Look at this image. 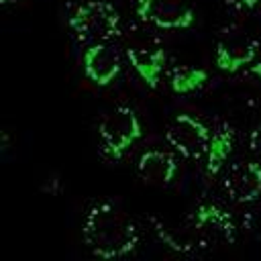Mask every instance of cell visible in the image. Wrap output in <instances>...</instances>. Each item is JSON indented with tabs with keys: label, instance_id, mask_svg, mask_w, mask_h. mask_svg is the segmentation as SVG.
Wrapping results in <instances>:
<instances>
[{
	"label": "cell",
	"instance_id": "7",
	"mask_svg": "<svg viewBox=\"0 0 261 261\" xmlns=\"http://www.w3.org/2000/svg\"><path fill=\"white\" fill-rule=\"evenodd\" d=\"M82 67H84V75L94 86L106 88L120 75L122 57L112 41L94 43V45L86 47V51L82 55Z\"/></svg>",
	"mask_w": 261,
	"mask_h": 261
},
{
	"label": "cell",
	"instance_id": "16",
	"mask_svg": "<svg viewBox=\"0 0 261 261\" xmlns=\"http://www.w3.org/2000/svg\"><path fill=\"white\" fill-rule=\"evenodd\" d=\"M249 75H253L261 84V61H255V63L249 65Z\"/></svg>",
	"mask_w": 261,
	"mask_h": 261
},
{
	"label": "cell",
	"instance_id": "10",
	"mask_svg": "<svg viewBox=\"0 0 261 261\" xmlns=\"http://www.w3.org/2000/svg\"><path fill=\"white\" fill-rule=\"evenodd\" d=\"M124 53H126V59H128L130 67L141 77V82H145L149 88L155 90L159 86L161 75H163L165 65H167L165 49L157 43L139 41V43H130L124 49Z\"/></svg>",
	"mask_w": 261,
	"mask_h": 261
},
{
	"label": "cell",
	"instance_id": "3",
	"mask_svg": "<svg viewBox=\"0 0 261 261\" xmlns=\"http://www.w3.org/2000/svg\"><path fill=\"white\" fill-rule=\"evenodd\" d=\"M143 126L137 112L130 106H114L104 112L98 122V137L102 143V151L110 159H122L133 145L141 139Z\"/></svg>",
	"mask_w": 261,
	"mask_h": 261
},
{
	"label": "cell",
	"instance_id": "14",
	"mask_svg": "<svg viewBox=\"0 0 261 261\" xmlns=\"http://www.w3.org/2000/svg\"><path fill=\"white\" fill-rule=\"evenodd\" d=\"M247 143H249V149H251L257 157H261V124L253 126V130H251L249 137H247Z\"/></svg>",
	"mask_w": 261,
	"mask_h": 261
},
{
	"label": "cell",
	"instance_id": "13",
	"mask_svg": "<svg viewBox=\"0 0 261 261\" xmlns=\"http://www.w3.org/2000/svg\"><path fill=\"white\" fill-rule=\"evenodd\" d=\"M206 82H208V71L204 67L177 65L169 71V88L175 94H192L204 88Z\"/></svg>",
	"mask_w": 261,
	"mask_h": 261
},
{
	"label": "cell",
	"instance_id": "15",
	"mask_svg": "<svg viewBox=\"0 0 261 261\" xmlns=\"http://www.w3.org/2000/svg\"><path fill=\"white\" fill-rule=\"evenodd\" d=\"M222 2L234 10H251L259 4V0H222Z\"/></svg>",
	"mask_w": 261,
	"mask_h": 261
},
{
	"label": "cell",
	"instance_id": "8",
	"mask_svg": "<svg viewBox=\"0 0 261 261\" xmlns=\"http://www.w3.org/2000/svg\"><path fill=\"white\" fill-rule=\"evenodd\" d=\"M257 53H259L257 39L241 33H230L218 39L214 49V65L224 73H239L247 65L255 63Z\"/></svg>",
	"mask_w": 261,
	"mask_h": 261
},
{
	"label": "cell",
	"instance_id": "5",
	"mask_svg": "<svg viewBox=\"0 0 261 261\" xmlns=\"http://www.w3.org/2000/svg\"><path fill=\"white\" fill-rule=\"evenodd\" d=\"M210 133L208 124L198 116L175 114L165 128V141L184 159H202L210 143Z\"/></svg>",
	"mask_w": 261,
	"mask_h": 261
},
{
	"label": "cell",
	"instance_id": "6",
	"mask_svg": "<svg viewBox=\"0 0 261 261\" xmlns=\"http://www.w3.org/2000/svg\"><path fill=\"white\" fill-rule=\"evenodd\" d=\"M135 12L139 20L167 31L190 29L196 20L192 6L184 0H137Z\"/></svg>",
	"mask_w": 261,
	"mask_h": 261
},
{
	"label": "cell",
	"instance_id": "11",
	"mask_svg": "<svg viewBox=\"0 0 261 261\" xmlns=\"http://www.w3.org/2000/svg\"><path fill=\"white\" fill-rule=\"evenodd\" d=\"M177 159L169 151L161 149H147L137 159V175L147 184L155 188H167L173 184L177 175Z\"/></svg>",
	"mask_w": 261,
	"mask_h": 261
},
{
	"label": "cell",
	"instance_id": "9",
	"mask_svg": "<svg viewBox=\"0 0 261 261\" xmlns=\"http://www.w3.org/2000/svg\"><path fill=\"white\" fill-rule=\"evenodd\" d=\"M222 188L234 204H251L261 198V163L237 161L232 163L222 179Z\"/></svg>",
	"mask_w": 261,
	"mask_h": 261
},
{
	"label": "cell",
	"instance_id": "2",
	"mask_svg": "<svg viewBox=\"0 0 261 261\" xmlns=\"http://www.w3.org/2000/svg\"><path fill=\"white\" fill-rule=\"evenodd\" d=\"M69 29L84 45L108 43L122 33L120 14L108 0H86L69 14Z\"/></svg>",
	"mask_w": 261,
	"mask_h": 261
},
{
	"label": "cell",
	"instance_id": "17",
	"mask_svg": "<svg viewBox=\"0 0 261 261\" xmlns=\"http://www.w3.org/2000/svg\"><path fill=\"white\" fill-rule=\"evenodd\" d=\"M2 4H10V2H18V0H0Z\"/></svg>",
	"mask_w": 261,
	"mask_h": 261
},
{
	"label": "cell",
	"instance_id": "4",
	"mask_svg": "<svg viewBox=\"0 0 261 261\" xmlns=\"http://www.w3.org/2000/svg\"><path fill=\"white\" fill-rule=\"evenodd\" d=\"M190 226L200 249L226 247L237 241L234 216L212 202H204L196 206L190 218Z\"/></svg>",
	"mask_w": 261,
	"mask_h": 261
},
{
	"label": "cell",
	"instance_id": "12",
	"mask_svg": "<svg viewBox=\"0 0 261 261\" xmlns=\"http://www.w3.org/2000/svg\"><path fill=\"white\" fill-rule=\"evenodd\" d=\"M232 149H234V130L230 124L222 122L210 133V143L204 155V161H206L204 169L208 177H216L222 171V167L232 155Z\"/></svg>",
	"mask_w": 261,
	"mask_h": 261
},
{
	"label": "cell",
	"instance_id": "1",
	"mask_svg": "<svg viewBox=\"0 0 261 261\" xmlns=\"http://www.w3.org/2000/svg\"><path fill=\"white\" fill-rule=\"evenodd\" d=\"M82 237L90 253L100 259L130 255L141 243L137 222L112 202H98L90 206L84 218Z\"/></svg>",
	"mask_w": 261,
	"mask_h": 261
}]
</instances>
